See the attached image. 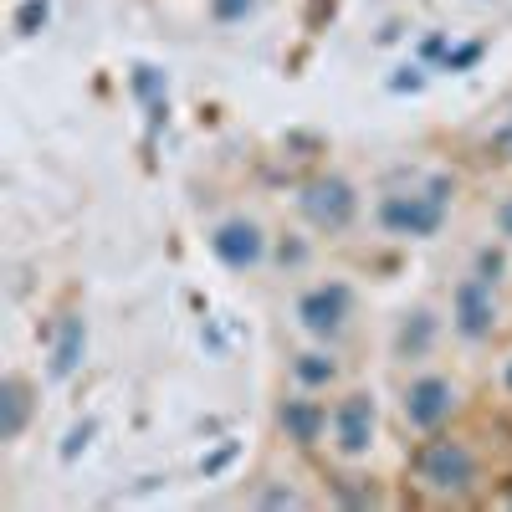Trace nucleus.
<instances>
[{
    "mask_svg": "<svg viewBox=\"0 0 512 512\" xmlns=\"http://www.w3.org/2000/svg\"><path fill=\"white\" fill-rule=\"evenodd\" d=\"M446 200H451V180H441V175L425 190H395L379 200V226L405 241H425L446 226Z\"/></svg>",
    "mask_w": 512,
    "mask_h": 512,
    "instance_id": "f257e3e1",
    "label": "nucleus"
},
{
    "mask_svg": "<svg viewBox=\"0 0 512 512\" xmlns=\"http://www.w3.org/2000/svg\"><path fill=\"white\" fill-rule=\"evenodd\" d=\"M415 477L431 487V492H446V497H466L477 487V456L466 441H451V436H436L415 451Z\"/></svg>",
    "mask_w": 512,
    "mask_h": 512,
    "instance_id": "f03ea898",
    "label": "nucleus"
},
{
    "mask_svg": "<svg viewBox=\"0 0 512 512\" xmlns=\"http://www.w3.org/2000/svg\"><path fill=\"white\" fill-rule=\"evenodd\" d=\"M297 210H303V221L318 226V231H349L354 216H359V195L344 175H318V180L303 185Z\"/></svg>",
    "mask_w": 512,
    "mask_h": 512,
    "instance_id": "7ed1b4c3",
    "label": "nucleus"
},
{
    "mask_svg": "<svg viewBox=\"0 0 512 512\" xmlns=\"http://www.w3.org/2000/svg\"><path fill=\"white\" fill-rule=\"evenodd\" d=\"M354 318V287L349 282H323V287H308L297 297V323H303L313 338H338Z\"/></svg>",
    "mask_w": 512,
    "mask_h": 512,
    "instance_id": "20e7f679",
    "label": "nucleus"
},
{
    "mask_svg": "<svg viewBox=\"0 0 512 512\" xmlns=\"http://www.w3.org/2000/svg\"><path fill=\"white\" fill-rule=\"evenodd\" d=\"M451 323H456L461 338H472V344L492 338V328H497V297H492L487 277H461L456 282V292H451Z\"/></svg>",
    "mask_w": 512,
    "mask_h": 512,
    "instance_id": "39448f33",
    "label": "nucleus"
},
{
    "mask_svg": "<svg viewBox=\"0 0 512 512\" xmlns=\"http://www.w3.org/2000/svg\"><path fill=\"white\" fill-rule=\"evenodd\" d=\"M374 420H379V410H374V395H364V390H354V395H344L338 400V410H333V446H338V456H369V446H374Z\"/></svg>",
    "mask_w": 512,
    "mask_h": 512,
    "instance_id": "423d86ee",
    "label": "nucleus"
},
{
    "mask_svg": "<svg viewBox=\"0 0 512 512\" xmlns=\"http://www.w3.org/2000/svg\"><path fill=\"white\" fill-rule=\"evenodd\" d=\"M210 251H216V262H221V267H231V272H251V267L267 256V236H262V226H256V221L231 216V221H221L216 231H210Z\"/></svg>",
    "mask_w": 512,
    "mask_h": 512,
    "instance_id": "0eeeda50",
    "label": "nucleus"
},
{
    "mask_svg": "<svg viewBox=\"0 0 512 512\" xmlns=\"http://www.w3.org/2000/svg\"><path fill=\"white\" fill-rule=\"evenodd\" d=\"M456 410V384L441 379V374H420L410 379L405 390V420L415 425V431H436V425H446Z\"/></svg>",
    "mask_w": 512,
    "mask_h": 512,
    "instance_id": "6e6552de",
    "label": "nucleus"
},
{
    "mask_svg": "<svg viewBox=\"0 0 512 512\" xmlns=\"http://www.w3.org/2000/svg\"><path fill=\"white\" fill-rule=\"evenodd\" d=\"M277 420H282L287 441H297V446H318L323 431H328V410H323L318 400H308V395L282 400V405H277Z\"/></svg>",
    "mask_w": 512,
    "mask_h": 512,
    "instance_id": "1a4fd4ad",
    "label": "nucleus"
},
{
    "mask_svg": "<svg viewBox=\"0 0 512 512\" xmlns=\"http://www.w3.org/2000/svg\"><path fill=\"white\" fill-rule=\"evenodd\" d=\"M82 354H88V323H82L77 313H67V318L57 323V338H52V364H47V374H52V379H72L77 364H82Z\"/></svg>",
    "mask_w": 512,
    "mask_h": 512,
    "instance_id": "9d476101",
    "label": "nucleus"
},
{
    "mask_svg": "<svg viewBox=\"0 0 512 512\" xmlns=\"http://www.w3.org/2000/svg\"><path fill=\"white\" fill-rule=\"evenodd\" d=\"M31 420V384L21 374H6L0 379V441H21Z\"/></svg>",
    "mask_w": 512,
    "mask_h": 512,
    "instance_id": "9b49d317",
    "label": "nucleus"
},
{
    "mask_svg": "<svg viewBox=\"0 0 512 512\" xmlns=\"http://www.w3.org/2000/svg\"><path fill=\"white\" fill-rule=\"evenodd\" d=\"M292 374H297V384H303V390H323V384L338 379V364H333L328 354H297V359H292Z\"/></svg>",
    "mask_w": 512,
    "mask_h": 512,
    "instance_id": "f8f14e48",
    "label": "nucleus"
},
{
    "mask_svg": "<svg viewBox=\"0 0 512 512\" xmlns=\"http://www.w3.org/2000/svg\"><path fill=\"white\" fill-rule=\"evenodd\" d=\"M431 333H436V318H431V313H415V318L400 328V354H405V359L425 354V349H431Z\"/></svg>",
    "mask_w": 512,
    "mask_h": 512,
    "instance_id": "ddd939ff",
    "label": "nucleus"
},
{
    "mask_svg": "<svg viewBox=\"0 0 512 512\" xmlns=\"http://www.w3.org/2000/svg\"><path fill=\"white\" fill-rule=\"evenodd\" d=\"M41 21H47V0H26V6L16 11V31H21V36H31Z\"/></svg>",
    "mask_w": 512,
    "mask_h": 512,
    "instance_id": "4468645a",
    "label": "nucleus"
},
{
    "mask_svg": "<svg viewBox=\"0 0 512 512\" xmlns=\"http://www.w3.org/2000/svg\"><path fill=\"white\" fill-rule=\"evenodd\" d=\"M251 6H256V0H210V16H216V21H241Z\"/></svg>",
    "mask_w": 512,
    "mask_h": 512,
    "instance_id": "2eb2a0df",
    "label": "nucleus"
},
{
    "mask_svg": "<svg viewBox=\"0 0 512 512\" xmlns=\"http://www.w3.org/2000/svg\"><path fill=\"white\" fill-rule=\"evenodd\" d=\"M354 477H344V482H338V497H344V502H354V507H374L379 502V492L374 487H349Z\"/></svg>",
    "mask_w": 512,
    "mask_h": 512,
    "instance_id": "dca6fc26",
    "label": "nucleus"
},
{
    "mask_svg": "<svg viewBox=\"0 0 512 512\" xmlns=\"http://www.w3.org/2000/svg\"><path fill=\"white\" fill-rule=\"evenodd\" d=\"M88 436H93V420H82V425H72V436H67V446H62V456L72 461L82 446H88Z\"/></svg>",
    "mask_w": 512,
    "mask_h": 512,
    "instance_id": "f3484780",
    "label": "nucleus"
},
{
    "mask_svg": "<svg viewBox=\"0 0 512 512\" xmlns=\"http://www.w3.org/2000/svg\"><path fill=\"white\" fill-rule=\"evenodd\" d=\"M497 272H502V251H482V256H477V277L497 282Z\"/></svg>",
    "mask_w": 512,
    "mask_h": 512,
    "instance_id": "a211bd4d",
    "label": "nucleus"
},
{
    "mask_svg": "<svg viewBox=\"0 0 512 512\" xmlns=\"http://www.w3.org/2000/svg\"><path fill=\"white\" fill-rule=\"evenodd\" d=\"M497 231H502V241H512V195L497 205Z\"/></svg>",
    "mask_w": 512,
    "mask_h": 512,
    "instance_id": "6ab92c4d",
    "label": "nucleus"
},
{
    "mask_svg": "<svg viewBox=\"0 0 512 512\" xmlns=\"http://www.w3.org/2000/svg\"><path fill=\"white\" fill-rule=\"evenodd\" d=\"M492 149H497L502 159H512V123H502L497 134H492Z\"/></svg>",
    "mask_w": 512,
    "mask_h": 512,
    "instance_id": "aec40b11",
    "label": "nucleus"
},
{
    "mask_svg": "<svg viewBox=\"0 0 512 512\" xmlns=\"http://www.w3.org/2000/svg\"><path fill=\"white\" fill-rule=\"evenodd\" d=\"M262 502H272V507H297V492H267Z\"/></svg>",
    "mask_w": 512,
    "mask_h": 512,
    "instance_id": "412c9836",
    "label": "nucleus"
},
{
    "mask_svg": "<svg viewBox=\"0 0 512 512\" xmlns=\"http://www.w3.org/2000/svg\"><path fill=\"white\" fill-rule=\"evenodd\" d=\"M502 379H507V390H512V359H507V374H502Z\"/></svg>",
    "mask_w": 512,
    "mask_h": 512,
    "instance_id": "4be33fe9",
    "label": "nucleus"
}]
</instances>
